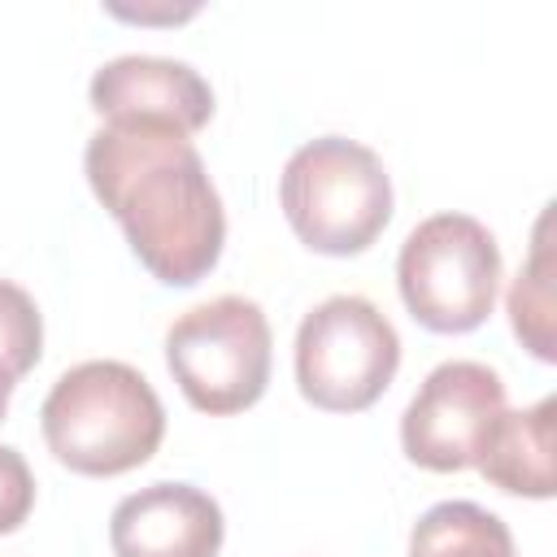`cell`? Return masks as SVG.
I'll return each instance as SVG.
<instances>
[{
	"instance_id": "obj_1",
	"label": "cell",
	"mask_w": 557,
	"mask_h": 557,
	"mask_svg": "<svg viewBox=\"0 0 557 557\" xmlns=\"http://www.w3.org/2000/svg\"><path fill=\"white\" fill-rule=\"evenodd\" d=\"M96 200L135 257L170 287L200 283L226 239V213L196 144L165 122H104L83 152Z\"/></svg>"
},
{
	"instance_id": "obj_2",
	"label": "cell",
	"mask_w": 557,
	"mask_h": 557,
	"mask_svg": "<svg viewBox=\"0 0 557 557\" xmlns=\"http://www.w3.org/2000/svg\"><path fill=\"white\" fill-rule=\"evenodd\" d=\"M39 422L52 457L96 479L144 466L165 435L161 396L126 361H83L65 370L44 396Z\"/></svg>"
},
{
	"instance_id": "obj_3",
	"label": "cell",
	"mask_w": 557,
	"mask_h": 557,
	"mask_svg": "<svg viewBox=\"0 0 557 557\" xmlns=\"http://www.w3.org/2000/svg\"><path fill=\"white\" fill-rule=\"evenodd\" d=\"M278 205L313 252L352 257L383 235L392 218V178L374 148L322 135L287 157Z\"/></svg>"
},
{
	"instance_id": "obj_4",
	"label": "cell",
	"mask_w": 557,
	"mask_h": 557,
	"mask_svg": "<svg viewBox=\"0 0 557 557\" xmlns=\"http://www.w3.org/2000/svg\"><path fill=\"white\" fill-rule=\"evenodd\" d=\"M400 300L440 335H461L487 322L500 292V248L470 213H435L409 231L396 261Z\"/></svg>"
},
{
	"instance_id": "obj_5",
	"label": "cell",
	"mask_w": 557,
	"mask_h": 557,
	"mask_svg": "<svg viewBox=\"0 0 557 557\" xmlns=\"http://www.w3.org/2000/svg\"><path fill=\"white\" fill-rule=\"evenodd\" d=\"M165 361L200 413H239L270 383V322L248 296H218L165 331Z\"/></svg>"
},
{
	"instance_id": "obj_6",
	"label": "cell",
	"mask_w": 557,
	"mask_h": 557,
	"mask_svg": "<svg viewBox=\"0 0 557 557\" xmlns=\"http://www.w3.org/2000/svg\"><path fill=\"white\" fill-rule=\"evenodd\" d=\"M400 366L396 326L366 296H326L296 331V383L331 413L370 409Z\"/></svg>"
},
{
	"instance_id": "obj_7",
	"label": "cell",
	"mask_w": 557,
	"mask_h": 557,
	"mask_svg": "<svg viewBox=\"0 0 557 557\" xmlns=\"http://www.w3.org/2000/svg\"><path fill=\"white\" fill-rule=\"evenodd\" d=\"M505 413V383L483 361H444L435 366L400 418L405 457L422 470H466L479 461V448L496 418Z\"/></svg>"
},
{
	"instance_id": "obj_8",
	"label": "cell",
	"mask_w": 557,
	"mask_h": 557,
	"mask_svg": "<svg viewBox=\"0 0 557 557\" xmlns=\"http://www.w3.org/2000/svg\"><path fill=\"white\" fill-rule=\"evenodd\" d=\"M87 96L104 122H165L191 135L213 117V87L174 57H113L91 74Z\"/></svg>"
},
{
	"instance_id": "obj_9",
	"label": "cell",
	"mask_w": 557,
	"mask_h": 557,
	"mask_svg": "<svg viewBox=\"0 0 557 557\" xmlns=\"http://www.w3.org/2000/svg\"><path fill=\"white\" fill-rule=\"evenodd\" d=\"M222 535L218 500L191 483H148L109 518L113 557H218Z\"/></svg>"
},
{
	"instance_id": "obj_10",
	"label": "cell",
	"mask_w": 557,
	"mask_h": 557,
	"mask_svg": "<svg viewBox=\"0 0 557 557\" xmlns=\"http://www.w3.org/2000/svg\"><path fill=\"white\" fill-rule=\"evenodd\" d=\"M553 396L535 400L531 409H505L479 448V474L513 496H553Z\"/></svg>"
},
{
	"instance_id": "obj_11",
	"label": "cell",
	"mask_w": 557,
	"mask_h": 557,
	"mask_svg": "<svg viewBox=\"0 0 557 557\" xmlns=\"http://www.w3.org/2000/svg\"><path fill=\"white\" fill-rule=\"evenodd\" d=\"M409 557H513V535L492 509L444 500L413 522Z\"/></svg>"
},
{
	"instance_id": "obj_12",
	"label": "cell",
	"mask_w": 557,
	"mask_h": 557,
	"mask_svg": "<svg viewBox=\"0 0 557 557\" xmlns=\"http://www.w3.org/2000/svg\"><path fill=\"white\" fill-rule=\"evenodd\" d=\"M509 322L513 335L540 357L553 361V248H548V213L535 226V248L527 257V265L518 270L513 287H509Z\"/></svg>"
},
{
	"instance_id": "obj_13",
	"label": "cell",
	"mask_w": 557,
	"mask_h": 557,
	"mask_svg": "<svg viewBox=\"0 0 557 557\" xmlns=\"http://www.w3.org/2000/svg\"><path fill=\"white\" fill-rule=\"evenodd\" d=\"M39 352H44V322L30 292L0 278V379L17 383L39 361Z\"/></svg>"
},
{
	"instance_id": "obj_14",
	"label": "cell",
	"mask_w": 557,
	"mask_h": 557,
	"mask_svg": "<svg viewBox=\"0 0 557 557\" xmlns=\"http://www.w3.org/2000/svg\"><path fill=\"white\" fill-rule=\"evenodd\" d=\"M35 505V479L17 448L0 444V535L17 531Z\"/></svg>"
},
{
	"instance_id": "obj_15",
	"label": "cell",
	"mask_w": 557,
	"mask_h": 557,
	"mask_svg": "<svg viewBox=\"0 0 557 557\" xmlns=\"http://www.w3.org/2000/svg\"><path fill=\"white\" fill-rule=\"evenodd\" d=\"M9 392H13V383L0 379V418H4V409H9Z\"/></svg>"
}]
</instances>
